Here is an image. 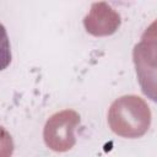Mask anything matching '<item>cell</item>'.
<instances>
[{
	"mask_svg": "<svg viewBox=\"0 0 157 157\" xmlns=\"http://www.w3.org/2000/svg\"><path fill=\"white\" fill-rule=\"evenodd\" d=\"M108 124L119 136L140 137L150 128L151 110L142 98L123 96L112 103L108 112Z\"/></svg>",
	"mask_w": 157,
	"mask_h": 157,
	"instance_id": "1",
	"label": "cell"
},
{
	"mask_svg": "<svg viewBox=\"0 0 157 157\" xmlns=\"http://www.w3.org/2000/svg\"><path fill=\"white\" fill-rule=\"evenodd\" d=\"M80 123V115L71 109H65L52 115L44 126V141L49 148L65 152L74 147L76 139L75 128Z\"/></svg>",
	"mask_w": 157,
	"mask_h": 157,
	"instance_id": "2",
	"label": "cell"
},
{
	"mask_svg": "<svg viewBox=\"0 0 157 157\" xmlns=\"http://www.w3.org/2000/svg\"><path fill=\"white\" fill-rule=\"evenodd\" d=\"M83 25L86 31L93 36H109L120 26V16L108 4L94 2L85 17Z\"/></svg>",
	"mask_w": 157,
	"mask_h": 157,
	"instance_id": "3",
	"label": "cell"
},
{
	"mask_svg": "<svg viewBox=\"0 0 157 157\" xmlns=\"http://www.w3.org/2000/svg\"><path fill=\"white\" fill-rule=\"evenodd\" d=\"M11 63V47L5 27L0 23V71L5 70Z\"/></svg>",
	"mask_w": 157,
	"mask_h": 157,
	"instance_id": "4",
	"label": "cell"
},
{
	"mask_svg": "<svg viewBox=\"0 0 157 157\" xmlns=\"http://www.w3.org/2000/svg\"><path fill=\"white\" fill-rule=\"evenodd\" d=\"M12 151V137L2 126H0V157H11Z\"/></svg>",
	"mask_w": 157,
	"mask_h": 157,
	"instance_id": "5",
	"label": "cell"
}]
</instances>
